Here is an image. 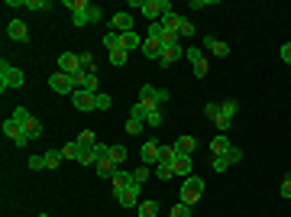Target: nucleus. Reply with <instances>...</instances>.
<instances>
[{
  "mask_svg": "<svg viewBox=\"0 0 291 217\" xmlns=\"http://www.w3.org/2000/svg\"><path fill=\"white\" fill-rule=\"evenodd\" d=\"M72 20H75V26H91V23H101L104 20V10L97 4H84V0H78Z\"/></svg>",
  "mask_w": 291,
  "mask_h": 217,
  "instance_id": "nucleus-1",
  "label": "nucleus"
},
{
  "mask_svg": "<svg viewBox=\"0 0 291 217\" xmlns=\"http://www.w3.org/2000/svg\"><path fill=\"white\" fill-rule=\"evenodd\" d=\"M201 195H204V178H198V175L184 178V185H181V201L194 207V204L201 201Z\"/></svg>",
  "mask_w": 291,
  "mask_h": 217,
  "instance_id": "nucleus-2",
  "label": "nucleus"
},
{
  "mask_svg": "<svg viewBox=\"0 0 291 217\" xmlns=\"http://www.w3.org/2000/svg\"><path fill=\"white\" fill-rule=\"evenodd\" d=\"M23 81H26V75L20 72V68L0 62V91H7V88H23Z\"/></svg>",
  "mask_w": 291,
  "mask_h": 217,
  "instance_id": "nucleus-3",
  "label": "nucleus"
},
{
  "mask_svg": "<svg viewBox=\"0 0 291 217\" xmlns=\"http://www.w3.org/2000/svg\"><path fill=\"white\" fill-rule=\"evenodd\" d=\"M58 72H61V75H78V72H84V68H81V55H75V52H61V55H58Z\"/></svg>",
  "mask_w": 291,
  "mask_h": 217,
  "instance_id": "nucleus-4",
  "label": "nucleus"
},
{
  "mask_svg": "<svg viewBox=\"0 0 291 217\" xmlns=\"http://www.w3.org/2000/svg\"><path fill=\"white\" fill-rule=\"evenodd\" d=\"M4 133L10 136V140H13L16 146H26V143H29V136H26V130H23V123H16L13 117H7V120H4Z\"/></svg>",
  "mask_w": 291,
  "mask_h": 217,
  "instance_id": "nucleus-5",
  "label": "nucleus"
},
{
  "mask_svg": "<svg viewBox=\"0 0 291 217\" xmlns=\"http://www.w3.org/2000/svg\"><path fill=\"white\" fill-rule=\"evenodd\" d=\"M178 58H184L181 42H169V46H162V58H158V65H162V68H169V65L178 62Z\"/></svg>",
  "mask_w": 291,
  "mask_h": 217,
  "instance_id": "nucleus-6",
  "label": "nucleus"
},
{
  "mask_svg": "<svg viewBox=\"0 0 291 217\" xmlns=\"http://www.w3.org/2000/svg\"><path fill=\"white\" fill-rule=\"evenodd\" d=\"M49 88L55 91V94H75V84H72V75H61V72H55L49 78Z\"/></svg>",
  "mask_w": 291,
  "mask_h": 217,
  "instance_id": "nucleus-7",
  "label": "nucleus"
},
{
  "mask_svg": "<svg viewBox=\"0 0 291 217\" xmlns=\"http://www.w3.org/2000/svg\"><path fill=\"white\" fill-rule=\"evenodd\" d=\"M72 104H75L78 110H84V114H87V110H97V94H91V91H75V94H72Z\"/></svg>",
  "mask_w": 291,
  "mask_h": 217,
  "instance_id": "nucleus-8",
  "label": "nucleus"
},
{
  "mask_svg": "<svg viewBox=\"0 0 291 217\" xmlns=\"http://www.w3.org/2000/svg\"><path fill=\"white\" fill-rule=\"evenodd\" d=\"M110 29H113V33H130V29H133V13H130V10L113 13V16H110Z\"/></svg>",
  "mask_w": 291,
  "mask_h": 217,
  "instance_id": "nucleus-9",
  "label": "nucleus"
},
{
  "mask_svg": "<svg viewBox=\"0 0 291 217\" xmlns=\"http://www.w3.org/2000/svg\"><path fill=\"white\" fill-rule=\"evenodd\" d=\"M136 201H139V185H126V188L117 192V204L120 207H136Z\"/></svg>",
  "mask_w": 291,
  "mask_h": 217,
  "instance_id": "nucleus-10",
  "label": "nucleus"
},
{
  "mask_svg": "<svg viewBox=\"0 0 291 217\" xmlns=\"http://www.w3.org/2000/svg\"><path fill=\"white\" fill-rule=\"evenodd\" d=\"M7 36H10L13 42H26V39H29V29H26L23 20H10V23H7Z\"/></svg>",
  "mask_w": 291,
  "mask_h": 217,
  "instance_id": "nucleus-11",
  "label": "nucleus"
},
{
  "mask_svg": "<svg viewBox=\"0 0 291 217\" xmlns=\"http://www.w3.org/2000/svg\"><path fill=\"white\" fill-rule=\"evenodd\" d=\"M139 104H146L149 110L162 107V104H158V88H152V84H146V88H139Z\"/></svg>",
  "mask_w": 291,
  "mask_h": 217,
  "instance_id": "nucleus-12",
  "label": "nucleus"
},
{
  "mask_svg": "<svg viewBox=\"0 0 291 217\" xmlns=\"http://www.w3.org/2000/svg\"><path fill=\"white\" fill-rule=\"evenodd\" d=\"M204 49L214 52L217 58H227V55H230V46H227V42H220V39H214V36H204Z\"/></svg>",
  "mask_w": 291,
  "mask_h": 217,
  "instance_id": "nucleus-13",
  "label": "nucleus"
},
{
  "mask_svg": "<svg viewBox=\"0 0 291 217\" xmlns=\"http://www.w3.org/2000/svg\"><path fill=\"white\" fill-rule=\"evenodd\" d=\"M178 26H181V16L175 13V10L162 16V29H165V36H175V39H178Z\"/></svg>",
  "mask_w": 291,
  "mask_h": 217,
  "instance_id": "nucleus-14",
  "label": "nucleus"
},
{
  "mask_svg": "<svg viewBox=\"0 0 291 217\" xmlns=\"http://www.w3.org/2000/svg\"><path fill=\"white\" fill-rule=\"evenodd\" d=\"M230 140H227V133H217L214 136V140H210V156H214V159H217V156H227V149H230Z\"/></svg>",
  "mask_w": 291,
  "mask_h": 217,
  "instance_id": "nucleus-15",
  "label": "nucleus"
},
{
  "mask_svg": "<svg viewBox=\"0 0 291 217\" xmlns=\"http://www.w3.org/2000/svg\"><path fill=\"white\" fill-rule=\"evenodd\" d=\"M139 52H143L146 58H162V42L152 39V36H146V39H143V49H139Z\"/></svg>",
  "mask_w": 291,
  "mask_h": 217,
  "instance_id": "nucleus-16",
  "label": "nucleus"
},
{
  "mask_svg": "<svg viewBox=\"0 0 291 217\" xmlns=\"http://www.w3.org/2000/svg\"><path fill=\"white\" fill-rule=\"evenodd\" d=\"M175 175H181V178H191V169H194V162H191V156H175Z\"/></svg>",
  "mask_w": 291,
  "mask_h": 217,
  "instance_id": "nucleus-17",
  "label": "nucleus"
},
{
  "mask_svg": "<svg viewBox=\"0 0 291 217\" xmlns=\"http://www.w3.org/2000/svg\"><path fill=\"white\" fill-rule=\"evenodd\" d=\"M172 146H175V152H178V156H191V152H194V136L184 133V136H178Z\"/></svg>",
  "mask_w": 291,
  "mask_h": 217,
  "instance_id": "nucleus-18",
  "label": "nucleus"
},
{
  "mask_svg": "<svg viewBox=\"0 0 291 217\" xmlns=\"http://www.w3.org/2000/svg\"><path fill=\"white\" fill-rule=\"evenodd\" d=\"M143 39H146V36H136V29L123 33V49H126V52H136V49H143Z\"/></svg>",
  "mask_w": 291,
  "mask_h": 217,
  "instance_id": "nucleus-19",
  "label": "nucleus"
},
{
  "mask_svg": "<svg viewBox=\"0 0 291 217\" xmlns=\"http://www.w3.org/2000/svg\"><path fill=\"white\" fill-rule=\"evenodd\" d=\"M97 175H101V178H113V175H117V172H120V166H113V162L110 159H97Z\"/></svg>",
  "mask_w": 291,
  "mask_h": 217,
  "instance_id": "nucleus-20",
  "label": "nucleus"
},
{
  "mask_svg": "<svg viewBox=\"0 0 291 217\" xmlns=\"http://www.w3.org/2000/svg\"><path fill=\"white\" fill-rule=\"evenodd\" d=\"M110 181H113V195H117V192H120V188H126V185H133V172H126V169H120V172H117V175H113Z\"/></svg>",
  "mask_w": 291,
  "mask_h": 217,
  "instance_id": "nucleus-21",
  "label": "nucleus"
},
{
  "mask_svg": "<svg viewBox=\"0 0 291 217\" xmlns=\"http://www.w3.org/2000/svg\"><path fill=\"white\" fill-rule=\"evenodd\" d=\"M143 162H146V166H158V143L149 140L143 146Z\"/></svg>",
  "mask_w": 291,
  "mask_h": 217,
  "instance_id": "nucleus-22",
  "label": "nucleus"
},
{
  "mask_svg": "<svg viewBox=\"0 0 291 217\" xmlns=\"http://www.w3.org/2000/svg\"><path fill=\"white\" fill-rule=\"evenodd\" d=\"M104 49L107 52H117V49H123V33H107V36H104Z\"/></svg>",
  "mask_w": 291,
  "mask_h": 217,
  "instance_id": "nucleus-23",
  "label": "nucleus"
},
{
  "mask_svg": "<svg viewBox=\"0 0 291 217\" xmlns=\"http://www.w3.org/2000/svg\"><path fill=\"white\" fill-rule=\"evenodd\" d=\"M23 130H26V136H29V140H39V136H42V123H39L36 117H29V120H26Z\"/></svg>",
  "mask_w": 291,
  "mask_h": 217,
  "instance_id": "nucleus-24",
  "label": "nucleus"
},
{
  "mask_svg": "<svg viewBox=\"0 0 291 217\" xmlns=\"http://www.w3.org/2000/svg\"><path fill=\"white\" fill-rule=\"evenodd\" d=\"M107 159L113 162V166H120V162H126V146H123V143H117V146H110Z\"/></svg>",
  "mask_w": 291,
  "mask_h": 217,
  "instance_id": "nucleus-25",
  "label": "nucleus"
},
{
  "mask_svg": "<svg viewBox=\"0 0 291 217\" xmlns=\"http://www.w3.org/2000/svg\"><path fill=\"white\" fill-rule=\"evenodd\" d=\"M136 214L139 217H158V201H139Z\"/></svg>",
  "mask_w": 291,
  "mask_h": 217,
  "instance_id": "nucleus-26",
  "label": "nucleus"
},
{
  "mask_svg": "<svg viewBox=\"0 0 291 217\" xmlns=\"http://www.w3.org/2000/svg\"><path fill=\"white\" fill-rule=\"evenodd\" d=\"M155 178H158V181L175 178V166H172V162H158V166H155Z\"/></svg>",
  "mask_w": 291,
  "mask_h": 217,
  "instance_id": "nucleus-27",
  "label": "nucleus"
},
{
  "mask_svg": "<svg viewBox=\"0 0 291 217\" xmlns=\"http://www.w3.org/2000/svg\"><path fill=\"white\" fill-rule=\"evenodd\" d=\"M42 156H46V169H58L61 159H65V156H61V149H46Z\"/></svg>",
  "mask_w": 291,
  "mask_h": 217,
  "instance_id": "nucleus-28",
  "label": "nucleus"
},
{
  "mask_svg": "<svg viewBox=\"0 0 291 217\" xmlns=\"http://www.w3.org/2000/svg\"><path fill=\"white\" fill-rule=\"evenodd\" d=\"M75 143H78V146H84V149H91V146H97V136H94V130H81Z\"/></svg>",
  "mask_w": 291,
  "mask_h": 217,
  "instance_id": "nucleus-29",
  "label": "nucleus"
},
{
  "mask_svg": "<svg viewBox=\"0 0 291 217\" xmlns=\"http://www.w3.org/2000/svg\"><path fill=\"white\" fill-rule=\"evenodd\" d=\"M223 159H227V166H236V162H243V149H240V146H230Z\"/></svg>",
  "mask_w": 291,
  "mask_h": 217,
  "instance_id": "nucleus-30",
  "label": "nucleus"
},
{
  "mask_svg": "<svg viewBox=\"0 0 291 217\" xmlns=\"http://www.w3.org/2000/svg\"><path fill=\"white\" fill-rule=\"evenodd\" d=\"M143 127H146V120H133V117L126 120V133L130 136H139V133H143Z\"/></svg>",
  "mask_w": 291,
  "mask_h": 217,
  "instance_id": "nucleus-31",
  "label": "nucleus"
},
{
  "mask_svg": "<svg viewBox=\"0 0 291 217\" xmlns=\"http://www.w3.org/2000/svg\"><path fill=\"white\" fill-rule=\"evenodd\" d=\"M175 146H158V162H175Z\"/></svg>",
  "mask_w": 291,
  "mask_h": 217,
  "instance_id": "nucleus-32",
  "label": "nucleus"
},
{
  "mask_svg": "<svg viewBox=\"0 0 291 217\" xmlns=\"http://www.w3.org/2000/svg\"><path fill=\"white\" fill-rule=\"evenodd\" d=\"M169 217H191V204H184V201H178V204H175L172 211H169Z\"/></svg>",
  "mask_w": 291,
  "mask_h": 217,
  "instance_id": "nucleus-33",
  "label": "nucleus"
},
{
  "mask_svg": "<svg viewBox=\"0 0 291 217\" xmlns=\"http://www.w3.org/2000/svg\"><path fill=\"white\" fill-rule=\"evenodd\" d=\"M130 117H133V120H146L149 117V107H146V104H133V110H130Z\"/></svg>",
  "mask_w": 291,
  "mask_h": 217,
  "instance_id": "nucleus-34",
  "label": "nucleus"
},
{
  "mask_svg": "<svg viewBox=\"0 0 291 217\" xmlns=\"http://www.w3.org/2000/svg\"><path fill=\"white\" fill-rule=\"evenodd\" d=\"M236 110H240V104H236V101H223V104H220V114H223V117H230V120H233Z\"/></svg>",
  "mask_w": 291,
  "mask_h": 217,
  "instance_id": "nucleus-35",
  "label": "nucleus"
},
{
  "mask_svg": "<svg viewBox=\"0 0 291 217\" xmlns=\"http://www.w3.org/2000/svg\"><path fill=\"white\" fill-rule=\"evenodd\" d=\"M149 178V166H136V172H133V185H139L143 188V181Z\"/></svg>",
  "mask_w": 291,
  "mask_h": 217,
  "instance_id": "nucleus-36",
  "label": "nucleus"
},
{
  "mask_svg": "<svg viewBox=\"0 0 291 217\" xmlns=\"http://www.w3.org/2000/svg\"><path fill=\"white\" fill-rule=\"evenodd\" d=\"M162 117H165V114H162V107H155V110H149L146 123H149V127H162Z\"/></svg>",
  "mask_w": 291,
  "mask_h": 217,
  "instance_id": "nucleus-37",
  "label": "nucleus"
},
{
  "mask_svg": "<svg viewBox=\"0 0 291 217\" xmlns=\"http://www.w3.org/2000/svg\"><path fill=\"white\" fill-rule=\"evenodd\" d=\"M81 68L97 75V65H94V55H91V52H81Z\"/></svg>",
  "mask_w": 291,
  "mask_h": 217,
  "instance_id": "nucleus-38",
  "label": "nucleus"
},
{
  "mask_svg": "<svg viewBox=\"0 0 291 217\" xmlns=\"http://www.w3.org/2000/svg\"><path fill=\"white\" fill-rule=\"evenodd\" d=\"M146 36H152V39H158V42H162V39H165V29H162V23H149V33H146Z\"/></svg>",
  "mask_w": 291,
  "mask_h": 217,
  "instance_id": "nucleus-39",
  "label": "nucleus"
},
{
  "mask_svg": "<svg viewBox=\"0 0 291 217\" xmlns=\"http://www.w3.org/2000/svg\"><path fill=\"white\" fill-rule=\"evenodd\" d=\"M126 55H130L126 49H117V52H110V65H126Z\"/></svg>",
  "mask_w": 291,
  "mask_h": 217,
  "instance_id": "nucleus-40",
  "label": "nucleus"
},
{
  "mask_svg": "<svg viewBox=\"0 0 291 217\" xmlns=\"http://www.w3.org/2000/svg\"><path fill=\"white\" fill-rule=\"evenodd\" d=\"M207 72H210L207 58H201V62H194V78H207Z\"/></svg>",
  "mask_w": 291,
  "mask_h": 217,
  "instance_id": "nucleus-41",
  "label": "nucleus"
},
{
  "mask_svg": "<svg viewBox=\"0 0 291 217\" xmlns=\"http://www.w3.org/2000/svg\"><path fill=\"white\" fill-rule=\"evenodd\" d=\"M61 156H65V159H75V162H78V143H65V146H61Z\"/></svg>",
  "mask_w": 291,
  "mask_h": 217,
  "instance_id": "nucleus-42",
  "label": "nucleus"
},
{
  "mask_svg": "<svg viewBox=\"0 0 291 217\" xmlns=\"http://www.w3.org/2000/svg\"><path fill=\"white\" fill-rule=\"evenodd\" d=\"M13 120H16V123H26V120H29L33 114H29V110H26V107H13V114H10Z\"/></svg>",
  "mask_w": 291,
  "mask_h": 217,
  "instance_id": "nucleus-43",
  "label": "nucleus"
},
{
  "mask_svg": "<svg viewBox=\"0 0 291 217\" xmlns=\"http://www.w3.org/2000/svg\"><path fill=\"white\" fill-rule=\"evenodd\" d=\"M110 94H104V91H97V110H110Z\"/></svg>",
  "mask_w": 291,
  "mask_h": 217,
  "instance_id": "nucleus-44",
  "label": "nucleus"
},
{
  "mask_svg": "<svg viewBox=\"0 0 291 217\" xmlns=\"http://www.w3.org/2000/svg\"><path fill=\"white\" fill-rule=\"evenodd\" d=\"M214 123H217V130H220V133H227V130H230V127H233V120H230V117H223V114H220V117L214 120Z\"/></svg>",
  "mask_w": 291,
  "mask_h": 217,
  "instance_id": "nucleus-45",
  "label": "nucleus"
},
{
  "mask_svg": "<svg viewBox=\"0 0 291 217\" xmlns=\"http://www.w3.org/2000/svg\"><path fill=\"white\" fill-rule=\"evenodd\" d=\"M184 55H188V62H191V65L204 58V55H201V49H194V46H188V49H184Z\"/></svg>",
  "mask_w": 291,
  "mask_h": 217,
  "instance_id": "nucleus-46",
  "label": "nucleus"
},
{
  "mask_svg": "<svg viewBox=\"0 0 291 217\" xmlns=\"http://www.w3.org/2000/svg\"><path fill=\"white\" fill-rule=\"evenodd\" d=\"M204 114H207L210 120H217V117H220V104H214V101H210V104H204Z\"/></svg>",
  "mask_w": 291,
  "mask_h": 217,
  "instance_id": "nucleus-47",
  "label": "nucleus"
},
{
  "mask_svg": "<svg viewBox=\"0 0 291 217\" xmlns=\"http://www.w3.org/2000/svg\"><path fill=\"white\" fill-rule=\"evenodd\" d=\"M26 7H29V10H49V0H26Z\"/></svg>",
  "mask_w": 291,
  "mask_h": 217,
  "instance_id": "nucleus-48",
  "label": "nucleus"
},
{
  "mask_svg": "<svg viewBox=\"0 0 291 217\" xmlns=\"http://www.w3.org/2000/svg\"><path fill=\"white\" fill-rule=\"evenodd\" d=\"M29 169H33V172L46 169V156H33V159H29Z\"/></svg>",
  "mask_w": 291,
  "mask_h": 217,
  "instance_id": "nucleus-49",
  "label": "nucleus"
},
{
  "mask_svg": "<svg viewBox=\"0 0 291 217\" xmlns=\"http://www.w3.org/2000/svg\"><path fill=\"white\" fill-rule=\"evenodd\" d=\"M178 36H194V23L181 20V26H178Z\"/></svg>",
  "mask_w": 291,
  "mask_h": 217,
  "instance_id": "nucleus-50",
  "label": "nucleus"
},
{
  "mask_svg": "<svg viewBox=\"0 0 291 217\" xmlns=\"http://www.w3.org/2000/svg\"><path fill=\"white\" fill-rule=\"evenodd\" d=\"M107 152H110L107 143H97V146H94V156H97V159H107Z\"/></svg>",
  "mask_w": 291,
  "mask_h": 217,
  "instance_id": "nucleus-51",
  "label": "nucleus"
},
{
  "mask_svg": "<svg viewBox=\"0 0 291 217\" xmlns=\"http://www.w3.org/2000/svg\"><path fill=\"white\" fill-rule=\"evenodd\" d=\"M210 169H214V172H227L230 166H227V159H223V156H217V159H214V166H210Z\"/></svg>",
  "mask_w": 291,
  "mask_h": 217,
  "instance_id": "nucleus-52",
  "label": "nucleus"
},
{
  "mask_svg": "<svg viewBox=\"0 0 291 217\" xmlns=\"http://www.w3.org/2000/svg\"><path fill=\"white\" fill-rule=\"evenodd\" d=\"M281 198H291V178L281 181Z\"/></svg>",
  "mask_w": 291,
  "mask_h": 217,
  "instance_id": "nucleus-53",
  "label": "nucleus"
},
{
  "mask_svg": "<svg viewBox=\"0 0 291 217\" xmlns=\"http://www.w3.org/2000/svg\"><path fill=\"white\" fill-rule=\"evenodd\" d=\"M281 58L291 65V42H285V46H281Z\"/></svg>",
  "mask_w": 291,
  "mask_h": 217,
  "instance_id": "nucleus-54",
  "label": "nucleus"
},
{
  "mask_svg": "<svg viewBox=\"0 0 291 217\" xmlns=\"http://www.w3.org/2000/svg\"><path fill=\"white\" fill-rule=\"evenodd\" d=\"M39 217H49V214H39Z\"/></svg>",
  "mask_w": 291,
  "mask_h": 217,
  "instance_id": "nucleus-55",
  "label": "nucleus"
},
{
  "mask_svg": "<svg viewBox=\"0 0 291 217\" xmlns=\"http://www.w3.org/2000/svg\"><path fill=\"white\" fill-rule=\"evenodd\" d=\"M288 178H291V175H288Z\"/></svg>",
  "mask_w": 291,
  "mask_h": 217,
  "instance_id": "nucleus-56",
  "label": "nucleus"
}]
</instances>
